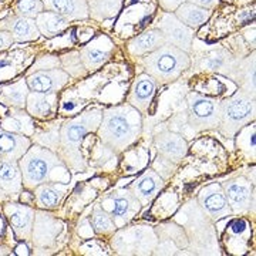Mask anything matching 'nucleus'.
I'll use <instances>...</instances> for the list:
<instances>
[{"label": "nucleus", "instance_id": "1", "mask_svg": "<svg viewBox=\"0 0 256 256\" xmlns=\"http://www.w3.org/2000/svg\"><path fill=\"white\" fill-rule=\"evenodd\" d=\"M141 112L132 106H118L102 112L98 127L101 142L114 152H121L141 134Z\"/></svg>", "mask_w": 256, "mask_h": 256}, {"label": "nucleus", "instance_id": "2", "mask_svg": "<svg viewBox=\"0 0 256 256\" xmlns=\"http://www.w3.org/2000/svg\"><path fill=\"white\" fill-rule=\"evenodd\" d=\"M101 120L102 111L98 108H92L66 121L60 128L58 156L63 160L66 166L73 170L74 172H82L86 170V161L82 154V144L87 134L98 130Z\"/></svg>", "mask_w": 256, "mask_h": 256}, {"label": "nucleus", "instance_id": "3", "mask_svg": "<svg viewBox=\"0 0 256 256\" xmlns=\"http://www.w3.org/2000/svg\"><path fill=\"white\" fill-rule=\"evenodd\" d=\"M23 185L34 190L46 182H68L67 166L57 152L46 146H30L28 152L18 160Z\"/></svg>", "mask_w": 256, "mask_h": 256}, {"label": "nucleus", "instance_id": "4", "mask_svg": "<svg viewBox=\"0 0 256 256\" xmlns=\"http://www.w3.org/2000/svg\"><path fill=\"white\" fill-rule=\"evenodd\" d=\"M190 64L191 60L188 53L171 44H164L156 52L148 53L142 60L146 74L160 82L176 80Z\"/></svg>", "mask_w": 256, "mask_h": 256}, {"label": "nucleus", "instance_id": "5", "mask_svg": "<svg viewBox=\"0 0 256 256\" xmlns=\"http://www.w3.org/2000/svg\"><path fill=\"white\" fill-rule=\"evenodd\" d=\"M255 118V94L240 88L230 98L220 102V131L234 138L239 130Z\"/></svg>", "mask_w": 256, "mask_h": 256}, {"label": "nucleus", "instance_id": "6", "mask_svg": "<svg viewBox=\"0 0 256 256\" xmlns=\"http://www.w3.org/2000/svg\"><path fill=\"white\" fill-rule=\"evenodd\" d=\"M160 239L150 226H131L121 229L112 238V248L120 255H151L156 252Z\"/></svg>", "mask_w": 256, "mask_h": 256}, {"label": "nucleus", "instance_id": "7", "mask_svg": "<svg viewBox=\"0 0 256 256\" xmlns=\"http://www.w3.org/2000/svg\"><path fill=\"white\" fill-rule=\"evenodd\" d=\"M188 120L194 131L218 128L220 122V102L196 92L188 94Z\"/></svg>", "mask_w": 256, "mask_h": 256}, {"label": "nucleus", "instance_id": "8", "mask_svg": "<svg viewBox=\"0 0 256 256\" xmlns=\"http://www.w3.org/2000/svg\"><path fill=\"white\" fill-rule=\"evenodd\" d=\"M100 206L110 214L116 228L120 229L137 215L142 205L131 190H117L107 194L101 200Z\"/></svg>", "mask_w": 256, "mask_h": 256}, {"label": "nucleus", "instance_id": "9", "mask_svg": "<svg viewBox=\"0 0 256 256\" xmlns=\"http://www.w3.org/2000/svg\"><path fill=\"white\" fill-rule=\"evenodd\" d=\"M156 28L162 33L166 44L178 47L184 52L190 53L192 50V42H194V30L185 26L181 20H178L175 14L166 12L160 20Z\"/></svg>", "mask_w": 256, "mask_h": 256}, {"label": "nucleus", "instance_id": "10", "mask_svg": "<svg viewBox=\"0 0 256 256\" xmlns=\"http://www.w3.org/2000/svg\"><path fill=\"white\" fill-rule=\"evenodd\" d=\"M222 190L228 200L232 214H244L254 206V190L252 184L245 176H236L224 182Z\"/></svg>", "mask_w": 256, "mask_h": 256}, {"label": "nucleus", "instance_id": "11", "mask_svg": "<svg viewBox=\"0 0 256 256\" xmlns=\"http://www.w3.org/2000/svg\"><path fill=\"white\" fill-rule=\"evenodd\" d=\"M198 202H200V208L210 220H218L232 215V210L229 206L225 192L222 190V185L220 184H210L205 186L200 192Z\"/></svg>", "mask_w": 256, "mask_h": 256}, {"label": "nucleus", "instance_id": "12", "mask_svg": "<svg viewBox=\"0 0 256 256\" xmlns=\"http://www.w3.org/2000/svg\"><path fill=\"white\" fill-rule=\"evenodd\" d=\"M62 222L56 220L53 215L38 210L34 215L33 222V230H32V239L37 249H46L48 246H53L56 238L62 232Z\"/></svg>", "mask_w": 256, "mask_h": 256}, {"label": "nucleus", "instance_id": "13", "mask_svg": "<svg viewBox=\"0 0 256 256\" xmlns=\"http://www.w3.org/2000/svg\"><path fill=\"white\" fill-rule=\"evenodd\" d=\"M3 210L18 238L23 240L32 239L33 222H34V215H36L34 210L24 204L22 205L16 202H9L3 206Z\"/></svg>", "mask_w": 256, "mask_h": 256}, {"label": "nucleus", "instance_id": "14", "mask_svg": "<svg viewBox=\"0 0 256 256\" xmlns=\"http://www.w3.org/2000/svg\"><path fill=\"white\" fill-rule=\"evenodd\" d=\"M23 178L18 161L0 158V201L16 200L22 194Z\"/></svg>", "mask_w": 256, "mask_h": 256}, {"label": "nucleus", "instance_id": "15", "mask_svg": "<svg viewBox=\"0 0 256 256\" xmlns=\"http://www.w3.org/2000/svg\"><path fill=\"white\" fill-rule=\"evenodd\" d=\"M70 76L63 68L43 70L28 74L26 82L32 92H57L68 82Z\"/></svg>", "mask_w": 256, "mask_h": 256}, {"label": "nucleus", "instance_id": "16", "mask_svg": "<svg viewBox=\"0 0 256 256\" xmlns=\"http://www.w3.org/2000/svg\"><path fill=\"white\" fill-rule=\"evenodd\" d=\"M154 144L160 156H162L175 164H178L186 156L188 151V144L182 136L171 130L160 132L154 140Z\"/></svg>", "mask_w": 256, "mask_h": 256}, {"label": "nucleus", "instance_id": "17", "mask_svg": "<svg viewBox=\"0 0 256 256\" xmlns=\"http://www.w3.org/2000/svg\"><path fill=\"white\" fill-rule=\"evenodd\" d=\"M0 30L9 32L14 42H33L42 36L36 24V20L24 16H9L4 20L0 22Z\"/></svg>", "mask_w": 256, "mask_h": 256}, {"label": "nucleus", "instance_id": "18", "mask_svg": "<svg viewBox=\"0 0 256 256\" xmlns=\"http://www.w3.org/2000/svg\"><path fill=\"white\" fill-rule=\"evenodd\" d=\"M112 43L110 38L106 36L97 37L90 42L87 46H84L80 52V57L84 64L86 70H97L106 63L112 52Z\"/></svg>", "mask_w": 256, "mask_h": 256}, {"label": "nucleus", "instance_id": "19", "mask_svg": "<svg viewBox=\"0 0 256 256\" xmlns=\"http://www.w3.org/2000/svg\"><path fill=\"white\" fill-rule=\"evenodd\" d=\"M164 180L156 174L154 170H146L141 176H138L131 184L130 190L137 196L141 205H146L156 198L164 186Z\"/></svg>", "mask_w": 256, "mask_h": 256}, {"label": "nucleus", "instance_id": "20", "mask_svg": "<svg viewBox=\"0 0 256 256\" xmlns=\"http://www.w3.org/2000/svg\"><path fill=\"white\" fill-rule=\"evenodd\" d=\"M154 92H156V80L148 74L138 76L131 87L130 98H128L130 106L137 108L140 112H144L148 110Z\"/></svg>", "mask_w": 256, "mask_h": 256}, {"label": "nucleus", "instance_id": "21", "mask_svg": "<svg viewBox=\"0 0 256 256\" xmlns=\"http://www.w3.org/2000/svg\"><path fill=\"white\" fill-rule=\"evenodd\" d=\"M44 9L54 12L68 22L90 18L87 0H43Z\"/></svg>", "mask_w": 256, "mask_h": 256}, {"label": "nucleus", "instance_id": "22", "mask_svg": "<svg viewBox=\"0 0 256 256\" xmlns=\"http://www.w3.org/2000/svg\"><path fill=\"white\" fill-rule=\"evenodd\" d=\"M198 67L201 70L206 72H218V73L226 74L232 77L234 72H238L236 68V62L228 52L218 48V50H210L206 54H204L200 58Z\"/></svg>", "mask_w": 256, "mask_h": 256}, {"label": "nucleus", "instance_id": "23", "mask_svg": "<svg viewBox=\"0 0 256 256\" xmlns=\"http://www.w3.org/2000/svg\"><path fill=\"white\" fill-rule=\"evenodd\" d=\"M30 148V140L23 134L0 130V158L18 161Z\"/></svg>", "mask_w": 256, "mask_h": 256}, {"label": "nucleus", "instance_id": "24", "mask_svg": "<svg viewBox=\"0 0 256 256\" xmlns=\"http://www.w3.org/2000/svg\"><path fill=\"white\" fill-rule=\"evenodd\" d=\"M57 92H30L26 100V110L34 118H48L54 114Z\"/></svg>", "mask_w": 256, "mask_h": 256}, {"label": "nucleus", "instance_id": "25", "mask_svg": "<svg viewBox=\"0 0 256 256\" xmlns=\"http://www.w3.org/2000/svg\"><path fill=\"white\" fill-rule=\"evenodd\" d=\"M34 196L38 208L43 210H53L57 208L62 202L66 192L68 190V185L62 182H46L34 188Z\"/></svg>", "mask_w": 256, "mask_h": 256}, {"label": "nucleus", "instance_id": "26", "mask_svg": "<svg viewBox=\"0 0 256 256\" xmlns=\"http://www.w3.org/2000/svg\"><path fill=\"white\" fill-rule=\"evenodd\" d=\"M166 44L162 33L158 28H151L132 38L128 44V52L132 56H144L156 52V48Z\"/></svg>", "mask_w": 256, "mask_h": 256}, {"label": "nucleus", "instance_id": "27", "mask_svg": "<svg viewBox=\"0 0 256 256\" xmlns=\"http://www.w3.org/2000/svg\"><path fill=\"white\" fill-rule=\"evenodd\" d=\"M0 128L9 132H16L23 136L34 134V124L32 116L26 112L24 108H12L9 114L0 121Z\"/></svg>", "mask_w": 256, "mask_h": 256}, {"label": "nucleus", "instance_id": "28", "mask_svg": "<svg viewBox=\"0 0 256 256\" xmlns=\"http://www.w3.org/2000/svg\"><path fill=\"white\" fill-rule=\"evenodd\" d=\"M34 20H36V24L38 28L40 34L46 37L58 36L70 24V22L67 18L57 14L54 12H50V10L42 12Z\"/></svg>", "mask_w": 256, "mask_h": 256}, {"label": "nucleus", "instance_id": "29", "mask_svg": "<svg viewBox=\"0 0 256 256\" xmlns=\"http://www.w3.org/2000/svg\"><path fill=\"white\" fill-rule=\"evenodd\" d=\"M175 16L178 20H181L185 26H188L192 30L201 28L208 22L210 16V10L200 8L192 3H182L178 9L175 10Z\"/></svg>", "mask_w": 256, "mask_h": 256}, {"label": "nucleus", "instance_id": "30", "mask_svg": "<svg viewBox=\"0 0 256 256\" xmlns=\"http://www.w3.org/2000/svg\"><path fill=\"white\" fill-rule=\"evenodd\" d=\"M28 86L26 80L10 84L0 92V104L8 106L10 108H26V100L28 96Z\"/></svg>", "mask_w": 256, "mask_h": 256}, {"label": "nucleus", "instance_id": "31", "mask_svg": "<svg viewBox=\"0 0 256 256\" xmlns=\"http://www.w3.org/2000/svg\"><path fill=\"white\" fill-rule=\"evenodd\" d=\"M88 4V14L94 20H107L117 16L121 9L122 0H87Z\"/></svg>", "mask_w": 256, "mask_h": 256}, {"label": "nucleus", "instance_id": "32", "mask_svg": "<svg viewBox=\"0 0 256 256\" xmlns=\"http://www.w3.org/2000/svg\"><path fill=\"white\" fill-rule=\"evenodd\" d=\"M92 224L96 234H110L117 229L110 214L102 210L100 205H96L92 210Z\"/></svg>", "mask_w": 256, "mask_h": 256}, {"label": "nucleus", "instance_id": "33", "mask_svg": "<svg viewBox=\"0 0 256 256\" xmlns=\"http://www.w3.org/2000/svg\"><path fill=\"white\" fill-rule=\"evenodd\" d=\"M236 136V146L240 151L246 152L248 156L255 158V126H245L238 131Z\"/></svg>", "mask_w": 256, "mask_h": 256}, {"label": "nucleus", "instance_id": "34", "mask_svg": "<svg viewBox=\"0 0 256 256\" xmlns=\"http://www.w3.org/2000/svg\"><path fill=\"white\" fill-rule=\"evenodd\" d=\"M60 62H62V67L64 72L72 77H80L86 73L84 64L80 57V52H72V53L63 54L60 57Z\"/></svg>", "mask_w": 256, "mask_h": 256}, {"label": "nucleus", "instance_id": "35", "mask_svg": "<svg viewBox=\"0 0 256 256\" xmlns=\"http://www.w3.org/2000/svg\"><path fill=\"white\" fill-rule=\"evenodd\" d=\"M34 140H36V142L38 146H46L48 150L57 152L58 146H60V131H58V127H56L54 124H53L46 131L37 132L36 136H34Z\"/></svg>", "mask_w": 256, "mask_h": 256}, {"label": "nucleus", "instance_id": "36", "mask_svg": "<svg viewBox=\"0 0 256 256\" xmlns=\"http://www.w3.org/2000/svg\"><path fill=\"white\" fill-rule=\"evenodd\" d=\"M42 12H44V3L42 0H18L16 4L18 16L36 18Z\"/></svg>", "mask_w": 256, "mask_h": 256}, {"label": "nucleus", "instance_id": "37", "mask_svg": "<svg viewBox=\"0 0 256 256\" xmlns=\"http://www.w3.org/2000/svg\"><path fill=\"white\" fill-rule=\"evenodd\" d=\"M54 68H62L60 57L46 54L37 58L34 64L32 66V68L28 70V74L34 73V72H43V70H54Z\"/></svg>", "mask_w": 256, "mask_h": 256}, {"label": "nucleus", "instance_id": "38", "mask_svg": "<svg viewBox=\"0 0 256 256\" xmlns=\"http://www.w3.org/2000/svg\"><path fill=\"white\" fill-rule=\"evenodd\" d=\"M175 168H176V164L172 162V161H170V160H166L162 156H156V161L152 162V170L156 171V174L160 175L162 180H166V178H170L171 175L174 174Z\"/></svg>", "mask_w": 256, "mask_h": 256}, {"label": "nucleus", "instance_id": "39", "mask_svg": "<svg viewBox=\"0 0 256 256\" xmlns=\"http://www.w3.org/2000/svg\"><path fill=\"white\" fill-rule=\"evenodd\" d=\"M18 72L14 56H0V80L13 77Z\"/></svg>", "mask_w": 256, "mask_h": 256}, {"label": "nucleus", "instance_id": "40", "mask_svg": "<svg viewBox=\"0 0 256 256\" xmlns=\"http://www.w3.org/2000/svg\"><path fill=\"white\" fill-rule=\"evenodd\" d=\"M158 2L162 6V9H165L166 12H175L186 0H158Z\"/></svg>", "mask_w": 256, "mask_h": 256}, {"label": "nucleus", "instance_id": "41", "mask_svg": "<svg viewBox=\"0 0 256 256\" xmlns=\"http://www.w3.org/2000/svg\"><path fill=\"white\" fill-rule=\"evenodd\" d=\"M13 42H14V40H13V37H12V34H10L9 32L0 30V52L12 46Z\"/></svg>", "mask_w": 256, "mask_h": 256}, {"label": "nucleus", "instance_id": "42", "mask_svg": "<svg viewBox=\"0 0 256 256\" xmlns=\"http://www.w3.org/2000/svg\"><path fill=\"white\" fill-rule=\"evenodd\" d=\"M188 3H192V4H196L200 8H204V9H214L215 6H218L220 0H188Z\"/></svg>", "mask_w": 256, "mask_h": 256}, {"label": "nucleus", "instance_id": "43", "mask_svg": "<svg viewBox=\"0 0 256 256\" xmlns=\"http://www.w3.org/2000/svg\"><path fill=\"white\" fill-rule=\"evenodd\" d=\"M18 255H28V248H26V245H20V246H18Z\"/></svg>", "mask_w": 256, "mask_h": 256}, {"label": "nucleus", "instance_id": "44", "mask_svg": "<svg viewBox=\"0 0 256 256\" xmlns=\"http://www.w3.org/2000/svg\"><path fill=\"white\" fill-rule=\"evenodd\" d=\"M3 228H4V225H3V220H2V216H0V235H2V232H3Z\"/></svg>", "mask_w": 256, "mask_h": 256}, {"label": "nucleus", "instance_id": "45", "mask_svg": "<svg viewBox=\"0 0 256 256\" xmlns=\"http://www.w3.org/2000/svg\"><path fill=\"white\" fill-rule=\"evenodd\" d=\"M0 2H3V0H0Z\"/></svg>", "mask_w": 256, "mask_h": 256}]
</instances>
